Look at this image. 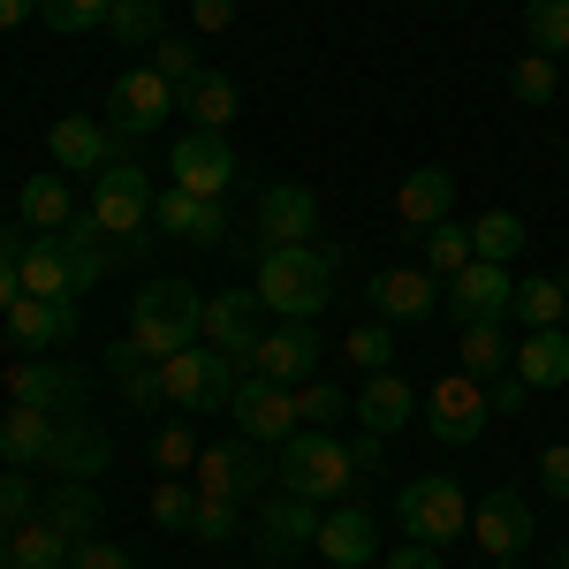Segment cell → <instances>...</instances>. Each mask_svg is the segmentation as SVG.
<instances>
[{
  "mask_svg": "<svg viewBox=\"0 0 569 569\" xmlns=\"http://www.w3.org/2000/svg\"><path fill=\"white\" fill-rule=\"evenodd\" d=\"M144 365H152V357H144V342H107V372H114V380H130V372H144Z\"/></svg>",
  "mask_w": 569,
  "mask_h": 569,
  "instance_id": "cell-53",
  "label": "cell"
},
{
  "mask_svg": "<svg viewBox=\"0 0 569 569\" xmlns=\"http://www.w3.org/2000/svg\"><path fill=\"white\" fill-rule=\"evenodd\" d=\"M493 569H517V555H501V562H493Z\"/></svg>",
  "mask_w": 569,
  "mask_h": 569,
  "instance_id": "cell-62",
  "label": "cell"
},
{
  "mask_svg": "<svg viewBox=\"0 0 569 569\" xmlns=\"http://www.w3.org/2000/svg\"><path fill=\"white\" fill-rule=\"evenodd\" d=\"M395 525L410 531V539H426V547H448V539L471 531V501H463L456 479H410L395 493Z\"/></svg>",
  "mask_w": 569,
  "mask_h": 569,
  "instance_id": "cell-7",
  "label": "cell"
},
{
  "mask_svg": "<svg viewBox=\"0 0 569 569\" xmlns=\"http://www.w3.org/2000/svg\"><path fill=\"white\" fill-rule=\"evenodd\" d=\"M531 531H539V525H531V501L517 493V486H493L486 501H471V539H479L493 562H501V555H517Z\"/></svg>",
  "mask_w": 569,
  "mask_h": 569,
  "instance_id": "cell-16",
  "label": "cell"
},
{
  "mask_svg": "<svg viewBox=\"0 0 569 569\" xmlns=\"http://www.w3.org/2000/svg\"><path fill=\"white\" fill-rule=\"evenodd\" d=\"M311 539H319V501L305 493H273L259 509V525H251V547H259V562L289 569L297 555H311Z\"/></svg>",
  "mask_w": 569,
  "mask_h": 569,
  "instance_id": "cell-9",
  "label": "cell"
},
{
  "mask_svg": "<svg viewBox=\"0 0 569 569\" xmlns=\"http://www.w3.org/2000/svg\"><path fill=\"white\" fill-rule=\"evenodd\" d=\"M160 388H168L176 410H228L236 388H243V372H236V357H228V350L198 342V350L160 357Z\"/></svg>",
  "mask_w": 569,
  "mask_h": 569,
  "instance_id": "cell-4",
  "label": "cell"
},
{
  "mask_svg": "<svg viewBox=\"0 0 569 569\" xmlns=\"http://www.w3.org/2000/svg\"><path fill=\"white\" fill-rule=\"evenodd\" d=\"M152 517H160V525H176V531H190V517H198V493H190L182 479H168L160 493H152Z\"/></svg>",
  "mask_w": 569,
  "mask_h": 569,
  "instance_id": "cell-49",
  "label": "cell"
},
{
  "mask_svg": "<svg viewBox=\"0 0 569 569\" xmlns=\"http://www.w3.org/2000/svg\"><path fill=\"white\" fill-rule=\"evenodd\" d=\"M107 31L122 46H160L168 39V0H114L107 8Z\"/></svg>",
  "mask_w": 569,
  "mask_h": 569,
  "instance_id": "cell-35",
  "label": "cell"
},
{
  "mask_svg": "<svg viewBox=\"0 0 569 569\" xmlns=\"http://www.w3.org/2000/svg\"><path fill=\"white\" fill-rule=\"evenodd\" d=\"M471 251L493 259V266H509L517 251H525V220H517V213H479V220H471Z\"/></svg>",
  "mask_w": 569,
  "mask_h": 569,
  "instance_id": "cell-38",
  "label": "cell"
},
{
  "mask_svg": "<svg viewBox=\"0 0 569 569\" xmlns=\"http://www.w3.org/2000/svg\"><path fill=\"white\" fill-rule=\"evenodd\" d=\"M531 53H569V0H525Z\"/></svg>",
  "mask_w": 569,
  "mask_h": 569,
  "instance_id": "cell-40",
  "label": "cell"
},
{
  "mask_svg": "<svg viewBox=\"0 0 569 569\" xmlns=\"http://www.w3.org/2000/svg\"><path fill=\"white\" fill-rule=\"evenodd\" d=\"M517 380L525 388H569V335L562 327H531L517 342Z\"/></svg>",
  "mask_w": 569,
  "mask_h": 569,
  "instance_id": "cell-29",
  "label": "cell"
},
{
  "mask_svg": "<svg viewBox=\"0 0 569 569\" xmlns=\"http://www.w3.org/2000/svg\"><path fill=\"white\" fill-rule=\"evenodd\" d=\"M350 418V395L335 388V380H305L297 388V426H319V433H335Z\"/></svg>",
  "mask_w": 569,
  "mask_h": 569,
  "instance_id": "cell-39",
  "label": "cell"
},
{
  "mask_svg": "<svg viewBox=\"0 0 569 569\" xmlns=\"http://www.w3.org/2000/svg\"><path fill=\"white\" fill-rule=\"evenodd\" d=\"M190 16H198V31H228L236 23V0H190Z\"/></svg>",
  "mask_w": 569,
  "mask_h": 569,
  "instance_id": "cell-56",
  "label": "cell"
},
{
  "mask_svg": "<svg viewBox=\"0 0 569 569\" xmlns=\"http://www.w3.org/2000/svg\"><path fill=\"white\" fill-rule=\"evenodd\" d=\"M53 433H61V418H53V410L16 402V410H8V426H0V463H8V471H39L46 456H53Z\"/></svg>",
  "mask_w": 569,
  "mask_h": 569,
  "instance_id": "cell-20",
  "label": "cell"
},
{
  "mask_svg": "<svg viewBox=\"0 0 569 569\" xmlns=\"http://www.w3.org/2000/svg\"><path fill=\"white\" fill-rule=\"evenodd\" d=\"M8 388H16V402H31V410H53V418H69V410L84 402V380H77L61 357H23V365L8 372Z\"/></svg>",
  "mask_w": 569,
  "mask_h": 569,
  "instance_id": "cell-18",
  "label": "cell"
},
{
  "mask_svg": "<svg viewBox=\"0 0 569 569\" xmlns=\"http://www.w3.org/2000/svg\"><path fill=\"white\" fill-rule=\"evenodd\" d=\"M16 273H23V297H53V305H77V281H69V259H61V243H53V236H31Z\"/></svg>",
  "mask_w": 569,
  "mask_h": 569,
  "instance_id": "cell-30",
  "label": "cell"
},
{
  "mask_svg": "<svg viewBox=\"0 0 569 569\" xmlns=\"http://www.w3.org/2000/svg\"><path fill=\"white\" fill-rule=\"evenodd\" d=\"M8 531H16V525H0V569H8Z\"/></svg>",
  "mask_w": 569,
  "mask_h": 569,
  "instance_id": "cell-61",
  "label": "cell"
},
{
  "mask_svg": "<svg viewBox=\"0 0 569 569\" xmlns=\"http://www.w3.org/2000/svg\"><path fill=\"white\" fill-rule=\"evenodd\" d=\"M69 531L61 525H46V517H31V525H16L8 531V569H69Z\"/></svg>",
  "mask_w": 569,
  "mask_h": 569,
  "instance_id": "cell-32",
  "label": "cell"
},
{
  "mask_svg": "<svg viewBox=\"0 0 569 569\" xmlns=\"http://www.w3.org/2000/svg\"><path fill=\"white\" fill-rule=\"evenodd\" d=\"M555 569H569V547H562V555H555Z\"/></svg>",
  "mask_w": 569,
  "mask_h": 569,
  "instance_id": "cell-63",
  "label": "cell"
},
{
  "mask_svg": "<svg viewBox=\"0 0 569 569\" xmlns=\"http://www.w3.org/2000/svg\"><path fill=\"white\" fill-rule=\"evenodd\" d=\"M16 213L31 220L39 236H53V228H69L77 220V198H69V182H61V168H46V176H31L23 190H16Z\"/></svg>",
  "mask_w": 569,
  "mask_h": 569,
  "instance_id": "cell-31",
  "label": "cell"
},
{
  "mask_svg": "<svg viewBox=\"0 0 569 569\" xmlns=\"http://www.w3.org/2000/svg\"><path fill=\"white\" fill-rule=\"evenodd\" d=\"M182 107H190V122H198V130H220V137H228V122H236V84H228L220 69H206L198 84L182 91Z\"/></svg>",
  "mask_w": 569,
  "mask_h": 569,
  "instance_id": "cell-36",
  "label": "cell"
},
{
  "mask_svg": "<svg viewBox=\"0 0 569 569\" xmlns=\"http://www.w3.org/2000/svg\"><path fill=\"white\" fill-rule=\"evenodd\" d=\"M8 335H16V350H53V342H69V335H77V305L16 297V305H8Z\"/></svg>",
  "mask_w": 569,
  "mask_h": 569,
  "instance_id": "cell-24",
  "label": "cell"
},
{
  "mask_svg": "<svg viewBox=\"0 0 569 569\" xmlns=\"http://www.w3.org/2000/svg\"><path fill=\"white\" fill-rule=\"evenodd\" d=\"M0 266H23V236L16 228H0Z\"/></svg>",
  "mask_w": 569,
  "mask_h": 569,
  "instance_id": "cell-60",
  "label": "cell"
},
{
  "mask_svg": "<svg viewBox=\"0 0 569 569\" xmlns=\"http://www.w3.org/2000/svg\"><path fill=\"white\" fill-rule=\"evenodd\" d=\"M319 228V198L305 182H266L259 190V251H281V243H311Z\"/></svg>",
  "mask_w": 569,
  "mask_h": 569,
  "instance_id": "cell-15",
  "label": "cell"
},
{
  "mask_svg": "<svg viewBox=\"0 0 569 569\" xmlns=\"http://www.w3.org/2000/svg\"><path fill=\"white\" fill-rule=\"evenodd\" d=\"M555 84H562V77H555V53H525V61L509 69V91H517L525 107H547V99H555Z\"/></svg>",
  "mask_w": 569,
  "mask_h": 569,
  "instance_id": "cell-42",
  "label": "cell"
},
{
  "mask_svg": "<svg viewBox=\"0 0 569 569\" xmlns=\"http://www.w3.org/2000/svg\"><path fill=\"white\" fill-rule=\"evenodd\" d=\"M426 259H433V273H463V266L479 259V251H471V228H456V220L426 228Z\"/></svg>",
  "mask_w": 569,
  "mask_h": 569,
  "instance_id": "cell-41",
  "label": "cell"
},
{
  "mask_svg": "<svg viewBox=\"0 0 569 569\" xmlns=\"http://www.w3.org/2000/svg\"><path fill=\"white\" fill-rule=\"evenodd\" d=\"M456 357H463V372H471V380H501L517 350H509L501 319H479V327H463V342H456Z\"/></svg>",
  "mask_w": 569,
  "mask_h": 569,
  "instance_id": "cell-33",
  "label": "cell"
},
{
  "mask_svg": "<svg viewBox=\"0 0 569 569\" xmlns=\"http://www.w3.org/2000/svg\"><path fill=\"white\" fill-rule=\"evenodd\" d=\"M486 418H493V402H486V380H471L463 365H456V372H440L433 402H426V433H433L440 448H471V440L486 433Z\"/></svg>",
  "mask_w": 569,
  "mask_h": 569,
  "instance_id": "cell-8",
  "label": "cell"
},
{
  "mask_svg": "<svg viewBox=\"0 0 569 569\" xmlns=\"http://www.w3.org/2000/svg\"><path fill=\"white\" fill-rule=\"evenodd\" d=\"M53 243H61V259H69V281H77V297L107 281L114 251H107V236H99V220H91V213H84V220H69V228H53Z\"/></svg>",
  "mask_w": 569,
  "mask_h": 569,
  "instance_id": "cell-28",
  "label": "cell"
},
{
  "mask_svg": "<svg viewBox=\"0 0 569 569\" xmlns=\"http://www.w3.org/2000/svg\"><path fill=\"white\" fill-rule=\"evenodd\" d=\"M176 107H182V91L168 84L152 61H144V69H130V77L114 84V130H122V137H144V130H160Z\"/></svg>",
  "mask_w": 569,
  "mask_h": 569,
  "instance_id": "cell-14",
  "label": "cell"
},
{
  "mask_svg": "<svg viewBox=\"0 0 569 569\" xmlns=\"http://www.w3.org/2000/svg\"><path fill=\"white\" fill-rule=\"evenodd\" d=\"M152 69H160V77H168L176 91H190L198 77H206V69H198V46H190V39H176V31H168V39L152 46Z\"/></svg>",
  "mask_w": 569,
  "mask_h": 569,
  "instance_id": "cell-43",
  "label": "cell"
},
{
  "mask_svg": "<svg viewBox=\"0 0 569 569\" xmlns=\"http://www.w3.org/2000/svg\"><path fill=\"white\" fill-rule=\"evenodd\" d=\"M562 319H569V311H562Z\"/></svg>",
  "mask_w": 569,
  "mask_h": 569,
  "instance_id": "cell-64",
  "label": "cell"
},
{
  "mask_svg": "<svg viewBox=\"0 0 569 569\" xmlns=\"http://www.w3.org/2000/svg\"><path fill=\"white\" fill-rule=\"evenodd\" d=\"M190 531H198V539H206V547H220V539H236V501H228V493H198V517H190Z\"/></svg>",
  "mask_w": 569,
  "mask_h": 569,
  "instance_id": "cell-47",
  "label": "cell"
},
{
  "mask_svg": "<svg viewBox=\"0 0 569 569\" xmlns=\"http://www.w3.org/2000/svg\"><path fill=\"white\" fill-rule=\"evenodd\" d=\"M16 297H23V273H16V266H0V319H8V305H16Z\"/></svg>",
  "mask_w": 569,
  "mask_h": 569,
  "instance_id": "cell-59",
  "label": "cell"
},
{
  "mask_svg": "<svg viewBox=\"0 0 569 569\" xmlns=\"http://www.w3.org/2000/svg\"><path fill=\"white\" fill-rule=\"evenodd\" d=\"M107 456H114L107 426H91V418H61L46 471H61V479H99V471H107Z\"/></svg>",
  "mask_w": 569,
  "mask_h": 569,
  "instance_id": "cell-22",
  "label": "cell"
},
{
  "mask_svg": "<svg viewBox=\"0 0 569 569\" xmlns=\"http://www.w3.org/2000/svg\"><path fill=\"white\" fill-rule=\"evenodd\" d=\"M130 335L144 342L152 365L176 357V350H198V335H206V297H198L190 281H144L137 305H130Z\"/></svg>",
  "mask_w": 569,
  "mask_h": 569,
  "instance_id": "cell-1",
  "label": "cell"
},
{
  "mask_svg": "<svg viewBox=\"0 0 569 569\" xmlns=\"http://www.w3.org/2000/svg\"><path fill=\"white\" fill-rule=\"evenodd\" d=\"M39 517V486L23 471H0V525H31Z\"/></svg>",
  "mask_w": 569,
  "mask_h": 569,
  "instance_id": "cell-48",
  "label": "cell"
},
{
  "mask_svg": "<svg viewBox=\"0 0 569 569\" xmlns=\"http://www.w3.org/2000/svg\"><path fill=\"white\" fill-rule=\"evenodd\" d=\"M168 168H176V190L220 198V190L236 182V152H228V137H220V130H190V137H176Z\"/></svg>",
  "mask_w": 569,
  "mask_h": 569,
  "instance_id": "cell-13",
  "label": "cell"
},
{
  "mask_svg": "<svg viewBox=\"0 0 569 569\" xmlns=\"http://www.w3.org/2000/svg\"><path fill=\"white\" fill-rule=\"evenodd\" d=\"M342 357H350V365H365V372H388V357H395V342H388V319H365V327H350Z\"/></svg>",
  "mask_w": 569,
  "mask_h": 569,
  "instance_id": "cell-45",
  "label": "cell"
},
{
  "mask_svg": "<svg viewBox=\"0 0 569 569\" xmlns=\"http://www.w3.org/2000/svg\"><path fill=\"white\" fill-rule=\"evenodd\" d=\"M152 463H160V471H198V433H190L182 418H168V426L152 433Z\"/></svg>",
  "mask_w": 569,
  "mask_h": 569,
  "instance_id": "cell-44",
  "label": "cell"
},
{
  "mask_svg": "<svg viewBox=\"0 0 569 569\" xmlns=\"http://www.w3.org/2000/svg\"><path fill=\"white\" fill-rule=\"evenodd\" d=\"M350 463H357V479L380 463V433H365V440H350Z\"/></svg>",
  "mask_w": 569,
  "mask_h": 569,
  "instance_id": "cell-58",
  "label": "cell"
},
{
  "mask_svg": "<svg viewBox=\"0 0 569 569\" xmlns=\"http://www.w3.org/2000/svg\"><path fill=\"white\" fill-rule=\"evenodd\" d=\"M46 152H53V168H107L114 160V130L107 122H91V114H61L53 130H46Z\"/></svg>",
  "mask_w": 569,
  "mask_h": 569,
  "instance_id": "cell-23",
  "label": "cell"
},
{
  "mask_svg": "<svg viewBox=\"0 0 569 569\" xmlns=\"http://www.w3.org/2000/svg\"><path fill=\"white\" fill-rule=\"evenodd\" d=\"M357 418H365V433H402V426H410V410H418V395H410V380H395V372H372V380H365V395H357L350 402Z\"/></svg>",
  "mask_w": 569,
  "mask_h": 569,
  "instance_id": "cell-27",
  "label": "cell"
},
{
  "mask_svg": "<svg viewBox=\"0 0 569 569\" xmlns=\"http://www.w3.org/2000/svg\"><path fill=\"white\" fill-rule=\"evenodd\" d=\"M380 569H440V547H426V539H410V547H395Z\"/></svg>",
  "mask_w": 569,
  "mask_h": 569,
  "instance_id": "cell-55",
  "label": "cell"
},
{
  "mask_svg": "<svg viewBox=\"0 0 569 569\" xmlns=\"http://www.w3.org/2000/svg\"><path fill=\"white\" fill-rule=\"evenodd\" d=\"M525 380H517V372H501V380H486V402H493V410H509V418H517V410H525Z\"/></svg>",
  "mask_w": 569,
  "mask_h": 569,
  "instance_id": "cell-54",
  "label": "cell"
},
{
  "mask_svg": "<svg viewBox=\"0 0 569 569\" xmlns=\"http://www.w3.org/2000/svg\"><path fill=\"white\" fill-rule=\"evenodd\" d=\"M228 418L243 426V440H259V448H281V440L297 433V388L243 380V388H236V402H228Z\"/></svg>",
  "mask_w": 569,
  "mask_h": 569,
  "instance_id": "cell-11",
  "label": "cell"
},
{
  "mask_svg": "<svg viewBox=\"0 0 569 569\" xmlns=\"http://www.w3.org/2000/svg\"><path fill=\"white\" fill-rule=\"evenodd\" d=\"M152 198H160V190H144V168H130V160H107V168L91 176V220H99V236H114V243L144 251Z\"/></svg>",
  "mask_w": 569,
  "mask_h": 569,
  "instance_id": "cell-5",
  "label": "cell"
},
{
  "mask_svg": "<svg viewBox=\"0 0 569 569\" xmlns=\"http://www.w3.org/2000/svg\"><path fill=\"white\" fill-rule=\"evenodd\" d=\"M152 220H160L168 236H182V243H220V236H228L220 198H198V190H176V182L152 198Z\"/></svg>",
  "mask_w": 569,
  "mask_h": 569,
  "instance_id": "cell-19",
  "label": "cell"
},
{
  "mask_svg": "<svg viewBox=\"0 0 569 569\" xmlns=\"http://www.w3.org/2000/svg\"><path fill=\"white\" fill-rule=\"evenodd\" d=\"M562 311H569V289L562 281H517V297H509V319L517 327H562Z\"/></svg>",
  "mask_w": 569,
  "mask_h": 569,
  "instance_id": "cell-37",
  "label": "cell"
},
{
  "mask_svg": "<svg viewBox=\"0 0 569 569\" xmlns=\"http://www.w3.org/2000/svg\"><path fill=\"white\" fill-rule=\"evenodd\" d=\"M251 311H259V289H228V297H206V335H198V342H213V350L243 357L251 342H259Z\"/></svg>",
  "mask_w": 569,
  "mask_h": 569,
  "instance_id": "cell-26",
  "label": "cell"
},
{
  "mask_svg": "<svg viewBox=\"0 0 569 569\" xmlns=\"http://www.w3.org/2000/svg\"><path fill=\"white\" fill-rule=\"evenodd\" d=\"M335 281V251H311V243H281V251H259V305L281 311V319H311L327 311V289Z\"/></svg>",
  "mask_w": 569,
  "mask_h": 569,
  "instance_id": "cell-2",
  "label": "cell"
},
{
  "mask_svg": "<svg viewBox=\"0 0 569 569\" xmlns=\"http://www.w3.org/2000/svg\"><path fill=\"white\" fill-rule=\"evenodd\" d=\"M273 479H281V493H305V501H335V493H350L357 479V463H350V448L335 433H319V426H297V433L273 448Z\"/></svg>",
  "mask_w": 569,
  "mask_h": 569,
  "instance_id": "cell-3",
  "label": "cell"
},
{
  "mask_svg": "<svg viewBox=\"0 0 569 569\" xmlns=\"http://www.w3.org/2000/svg\"><path fill=\"white\" fill-rule=\"evenodd\" d=\"M311 555H327L335 569L380 562V525H372L365 509H319V539H311Z\"/></svg>",
  "mask_w": 569,
  "mask_h": 569,
  "instance_id": "cell-17",
  "label": "cell"
},
{
  "mask_svg": "<svg viewBox=\"0 0 569 569\" xmlns=\"http://www.w3.org/2000/svg\"><path fill=\"white\" fill-rule=\"evenodd\" d=\"M39 16V0H0V31H23Z\"/></svg>",
  "mask_w": 569,
  "mask_h": 569,
  "instance_id": "cell-57",
  "label": "cell"
},
{
  "mask_svg": "<svg viewBox=\"0 0 569 569\" xmlns=\"http://www.w3.org/2000/svg\"><path fill=\"white\" fill-rule=\"evenodd\" d=\"M69 569H137V562L114 539H77V547H69Z\"/></svg>",
  "mask_w": 569,
  "mask_h": 569,
  "instance_id": "cell-50",
  "label": "cell"
},
{
  "mask_svg": "<svg viewBox=\"0 0 569 569\" xmlns=\"http://www.w3.org/2000/svg\"><path fill=\"white\" fill-rule=\"evenodd\" d=\"M266 448L259 440H213V448H198V493H228V501H251L266 493Z\"/></svg>",
  "mask_w": 569,
  "mask_h": 569,
  "instance_id": "cell-10",
  "label": "cell"
},
{
  "mask_svg": "<svg viewBox=\"0 0 569 569\" xmlns=\"http://www.w3.org/2000/svg\"><path fill=\"white\" fill-rule=\"evenodd\" d=\"M319 335H311V319H281V327H266L251 350L236 357V372L243 380H273V388H305L311 372H319Z\"/></svg>",
  "mask_w": 569,
  "mask_h": 569,
  "instance_id": "cell-6",
  "label": "cell"
},
{
  "mask_svg": "<svg viewBox=\"0 0 569 569\" xmlns=\"http://www.w3.org/2000/svg\"><path fill=\"white\" fill-rule=\"evenodd\" d=\"M440 305L433 273L426 266H388V273H372V311L380 319H426Z\"/></svg>",
  "mask_w": 569,
  "mask_h": 569,
  "instance_id": "cell-25",
  "label": "cell"
},
{
  "mask_svg": "<svg viewBox=\"0 0 569 569\" xmlns=\"http://www.w3.org/2000/svg\"><path fill=\"white\" fill-rule=\"evenodd\" d=\"M122 402H130V410H152V402H168V388H160V365L130 372V380H122Z\"/></svg>",
  "mask_w": 569,
  "mask_h": 569,
  "instance_id": "cell-51",
  "label": "cell"
},
{
  "mask_svg": "<svg viewBox=\"0 0 569 569\" xmlns=\"http://www.w3.org/2000/svg\"><path fill=\"white\" fill-rule=\"evenodd\" d=\"M509 297H517V281H509V266H493V259H471L463 273H448V311H456V327L509 319Z\"/></svg>",
  "mask_w": 569,
  "mask_h": 569,
  "instance_id": "cell-12",
  "label": "cell"
},
{
  "mask_svg": "<svg viewBox=\"0 0 569 569\" xmlns=\"http://www.w3.org/2000/svg\"><path fill=\"white\" fill-rule=\"evenodd\" d=\"M448 206H456V176H448V168H410L402 190H395V220H402V228H418V236L440 228Z\"/></svg>",
  "mask_w": 569,
  "mask_h": 569,
  "instance_id": "cell-21",
  "label": "cell"
},
{
  "mask_svg": "<svg viewBox=\"0 0 569 569\" xmlns=\"http://www.w3.org/2000/svg\"><path fill=\"white\" fill-rule=\"evenodd\" d=\"M539 486H547L555 501H569V440H555V448L539 456Z\"/></svg>",
  "mask_w": 569,
  "mask_h": 569,
  "instance_id": "cell-52",
  "label": "cell"
},
{
  "mask_svg": "<svg viewBox=\"0 0 569 569\" xmlns=\"http://www.w3.org/2000/svg\"><path fill=\"white\" fill-rule=\"evenodd\" d=\"M107 8L114 0H39V23L46 31H91V23H107Z\"/></svg>",
  "mask_w": 569,
  "mask_h": 569,
  "instance_id": "cell-46",
  "label": "cell"
},
{
  "mask_svg": "<svg viewBox=\"0 0 569 569\" xmlns=\"http://www.w3.org/2000/svg\"><path fill=\"white\" fill-rule=\"evenodd\" d=\"M39 517H46V525H61L69 539H84V531L99 525V486H91V479H61Z\"/></svg>",
  "mask_w": 569,
  "mask_h": 569,
  "instance_id": "cell-34",
  "label": "cell"
}]
</instances>
